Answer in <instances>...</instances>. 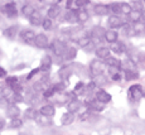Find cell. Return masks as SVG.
Returning <instances> with one entry per match:
<instances>
[{
	"label": "cell",
	"instance_id": "cell-13",
	"mask_svg": "<svg viewBox=\"0 0 145 135\" xmlns=\"http://www.w3.org/2000/svg\"><path fill=\"white\" fill-rule=\"evenodd\" d=\"M81 106H82V104H81V101L77 100V98H73V100H71L68 104H67L68 112H72V114H74L76 111H78Z\"/></svg>",
	"mask_w": 145,
	"mask_h": 135
},
{
	"label": "cell",
	"instance_id": "cell-24",
	"mask_svg": "<svg viewBox=\"0 0 145 135\" xmlns=\"http://www.w3.org/2000/svg\"><path fill=\"white\" fill-rule=\"evenodd\" d=\"M72 73V69L69 66H63L62 68L59 69V72H58V76H59L61 80H67V78L69 77V75Z\"/></svg>",
	"mask_w": 145,
	"mask_h": 135
},
{
	"label": "cell",
	"instance_id": "cell-38",
	"mask_svg": "<svg viewBox=\"0 0 145 135\" xmlns=\"http://www.w3.org/2000/svg\"><path fill=\"white\" fill-rule=\"evenodd\" d=\"M5 83H7L8 86H14L18 83V77H15V76H10V77H7L5 78Z\"/></svg>",
	"mask_w": 145,
	"mask_h": 135
},
{
	"label": "cell",
	"instance_id": "cell-25",
	"mask_svg": "<svg viewBox=\"0 0 145 135\" xmlns=\"http://www.w3.org/2000/svg\"><path fill=\"white\" fill-rule=\"evenodd\" d=\"M88 18H90V15H88V13L86 12V10L83 9H80L77 10V19H78V23H86V22L88 20Z\"/></svg>",
	"mask_w": 145,
	"mask_h": 135
},
{
	"label": "cell",
	"instance_id": "cell-35",
	"mask_svg": "<svg viewBox=\"0 0 145 135\" xmlns=\"http://www.w3.org/2000/svg\"><path fill=\"white\" fill-rule=\"evenodd\" d=\"M110 12L114 14V15H119L121 14V7H120L119 3H112L110 5Z\"/></svg>",
	"mask_w": 145,
	"mask_h": 135
},
{
	"label": "cell",
	"instance_id": "cell-48",
	"mask_svg": "<svg viewBox=\"0 0 145 135\" xmlns=\"http://www.w3.org/2000/svg\"><path fill=\"white\" fill-rule=\"evenodd\" d=\"M134 10H140V12H143V4H141L140 1H136L135 4H134Z\"/></svg>",
	"mask_w": 145,
	"mask_h": 135
},
{
	"label": "cell",
	"instance_id": "cell-51",
	"mask_svg": "<svg viewBox=\"0 0 145 135\" xmlns=\"http://www.w3.org/2000/svg\"><path fill=\"white\" fill-rule=\"evenodd\" d=\"M4 126H5V120L3 119V117H0V130H1Z\"/></svg>",
	"mask_w": 145,
	"mask_h": 135
},
{
	"label": "cell",
	"instance_id": "cell-26",
	"mask_svg": "<svg viewBox=\"0 0 145 135\" xmlns=\"http://www.w3.org/2000/svg\"><path fill=\"white\" fill-rule=\"evenodd\" d=\"M105 64H107L108 67H114V68H121V66H122L121 62L119 60H116V58H114V57H108L107 60H106Z\"/></svg>",
	"mask_w": 145,
	"mask_h": 135
},
{
	"label": "cell",
	"instance_id": "cell-17",
	"mask_svg": "<svg viewBox=\"0 0 145 135\" xmlns=\"http://www.w3.org/2000/svg\"><path fill=\"white\" fill-rule=\"evenodd\" d=\"M61 14V8L58 7V5H53V7H51L48 9V12H47V18H49V19H56V18H58V15Z\"/></svg>",
	"mask_w": 145,
	"mask_h": 135
},
{
	"label": "cell",
	"instance_id": "cell-5",
	"mask_svg": "<svg viewBox=\"0 0 145 135\" xmlns=\"http://www.w3.org/2000/svg\"><path fill=\"white\" fill-rule=\"evenodd\" d=\"M51 49H52V52L54 53L56 56H62V54H65V52H66L67 48H66V46H65V43H63V42L54 41L51 44Z\"/></svg>",
	"mask_w": 145,
	"mask_h": 135
},
{
	"label": "cell",
	"instance_id": "cell-6",
	"mask_svg": "<svg viewBox=\"0 0 145 135\" xmlns=\"http://www.w3.org/2000/svg\"><path fill=\"white\" fill-rule=\"evenodd\" d=\"M35 37H37V34H35L33 30H30V29H25V30H23V32L20 33V39L24 42V43H28V44L33 43Z\"/></svg>",
	"mask_w": 145,
	"mask_h": 135
},
{
	"label": "cell",
	"instance_id": "cell-49",
	"mask_svg": "<svg viewBox=\"0 0 145 135\" xmlns=\"http://www.w3.org/2000/svg\"><path fill=\"white\" fill-rule=\"evenodd\" d=\"M73 0H66V8H67V10H69V9H72V5H73Z\"/></svg>",
	"mask_w": 145,
	"mask_h": 135
},
{
	"label": "cell",
	"instance_id": "cell-4",
	"mask_svg": "<svg viewBox=\"0 0 145 135\" xmlns=\"http://www.w3.org/2000/svg\"><path fill=\"white\" fill-rule=\"evenodd\" d=\"M34 44L40 49H46L49 47V42H48V38H47L46 34L40 33V34H37V37L34 39Z\"/></svg>",
	"mask_w": 145,
	"mask_h": 135
},
{
	"label": "cell",
	"instance_id": "cell-40",
	"mask_svg": "<svg viewBox=\"0 0 145 135\" xmlns=\"http://www.w3.org/2000/svg\"><path fill=\"white\" fill-rule=\"evenodd\" d=\"M52 25H53L52 19L46 18V19L43 20V24H42V27H43V29H44V30H49V29L52 28Z\"/></svg>",
	"mask_w": 145,
	"mask_h": 135
},
{
	"label": "cell",
	"instance_id": "cell-12",
	"mask_svg": "<svg viewBox=\"0 0 145 135\" xmlns=\"http://www.w3.org/2000/svg\"><path fill=\"white\" fill-rule=\"evenodd\" d=\"M54 112H56V109L53 105H51V104L42 106L40 110H39V114L44 115V116H47V117H52L53 115H54Z\"/></svg>",
	"mask_w": 145,
	"mask_h": 135
},
{
	"label": "cell",
	"instance_id": "cell-29",
	"mask_svg": "<svg viewBox=\"0 0 145 135\" xmlns=\"http://www.w3.org/2000/svg\"><path fill=\"white\" fill-rule=\"evenodd\" d=\"M133 30H134V34H139V33L145 32V23H141V22L134 23L133 24Z\"/></svg>",
	"mask_w": 145,
	"mask_h": 135
},
{
	"label": "cell",
	"instance_id": "cell-47",
	"mask_svg": "<svg viewBox=\"0 0 145 135\" xmlns=\"http://www.w3.org/2000/svg\"><path fill=\"white\" fill-rule=\"evenodd\" d=\"M95 87H96V82L92 81V82H90V83H87V85H86V90H87V91H92Z\"/></svg>",
	"mask_w": 145,
	"mask_h": 135
},
{
	"label": "cell",
	"instance_id": "cell-31",
	"mask_svg": "<svg viewBox=\"0 0 145 135\" xmlns=\"http://www.w3.org/2000/svg\"><path fill=\"white\" fill-rule=\"evenodd\" d=\"M91 42H92V39H91L90 35H85V37H81L78 41H77V43L80 44V47L81 48H85L87 44H90Z\"/></svg>",
	"mask_w": 145,
	"mask_h": 135
},
{
	"label": "cell",
	"instance_id": "cell-45",
	"mask_svg": "<svg viewBox=\"0 0 145 135\" xmlns=\"http://www.w3.org/2000/svg\"><path fill=\"white\" fill-rule=\"evenodd\" d=\"M90 111H91V110L88 109V110H86L85 112H82V114L80 115V119H81V120H86L88 116H90Z\"/></svg>",
	"mask_w": 145,
	"mask_h": 135
},
{
	"label": "cell",
	"instance_id": "cell-37",
	"mask_svg": "<svg viewBox=\"0 0 145 135\" xmlns=\"http://www.w3.org/2000/svg\"><path fill=\"white\" fill-rule=\"evenodd\" d=\"M22 125H23V120H20L19 117L12 119V121H10V128L12 129H19L22 128Z\"/></svg>",
	"mask_w": 145,
	"mask_h": 135
},
{
	"label": "cell",
	"instance_id": "cell-10",
	"mask_svg": "<svg viewBox=\"0 0 145 135\" xmlns=\"http://www.w3.org/2000/svg\"><path fill=\"white\" fill-rule=\"evenodd\" d=\"M5 111H7V115L10 119H16V117H19V115H20V109H19L18 105H15V104H10V106Z\"/></svg>",
	"mask_w": 145,
	"mask_h": 135
},
{
	"label": "cell",
	"instance_id": "cell-44",
	"mask_svg": "<svg viewBox=\"0 0 145 135\" xmlns=\"http://www.w3.org/2000/svg\"><path fill=\"white\" fill-rule=\"evenodd\" d=\"M83 50H86V52H91V50H95V43H93V41L91 42L90 44H87V46L83 48Z\"/></svg>",
	"mask_w": 145,
	"mask_h": 135
},
{
	"label": "cell",
	"instance_id": "cell-28",
	"mask_svg": "<svg viewBox=\"0 0 145 135\" xmlns=\"http://www.w3.org/2000/svg\"><path fill=\"white\" fill-rule=\"evenodd\" d=\"M125 80L126 81H133V80H136L139 77L138 72L135 69H125Z\"/></svg>",
	"mask_w": 145,
	"mask_h": 135
},
{
	"label": "cell",
	"instance_id": "cell-7",
	"mask_svg": "<svg viewBox=\"0 0 145 135\" xmlns=\"http://www.w3.org/2000/svg\"><path fill=\"white\" fill-rule=\"evenodd\" d=\"M93 13L96 15H107V14H110V5L96 4L93 7Z\"/></svg>",
	"mask_w": 145,
	"mask_h": 135
},
{
	"label": "cell",
	"instance_id": "cell-56",
	"mask_svg": "<svg viewBox=\"0 0 145 135\" xmlns=\"http://www.w3.org/2000/svg\"><path fill=\"white\" fill-rule=\"evenodd\" d=\"M144 1H145V0H144Z\"/></svg>",
	"mask_w": 145,
	"mask_h": 135
},
{
	"label": "cell",
	"instance_id": "cell-27",
	"mask_svg": "<svg viewBox=\"0 0 145 135\" xmlns=\"http://www.w3.org/2000/svg\"><path fill=\"white\" fill-rule=\"evenodd\" d=\"M88 109L90 110H95V111H102L104 110V106L101 105V102L97 100H92L88 102Z\"/></svg>",
	"mask_w": 145,
	"mask_h": 135
},
{
	"label": "cell",
	"instance_id": "cell-22",
	"mask_svg": "<svg viewBox=\"0 0 145 135\" xmlns=\"http://www.w3.org/2000/svg\"><path fill=\"white\" fill-rule=\"evenodd\" d=\"M118 38H119V33L115 32V30H107L105 34V39L108 43H115V42H118Z\"/></svg>",
	"mask_w": 145,
	"mask_h": 135
},
{
	"label": "cell",
	"instance_id": "cell-36",
	"mask_svg": "<svg viewBox=\"0 0 145 135\" xmlns=\"http://www.w3.org/2000/svg\"><path fill=\"white\" fill-rule=\"evenodd\" d=\"M10 101H9V98L8 97H4V96H0V109L1 110H7L8 107L10 106Z\"/></svg>",
	"mask_w": 145,
	"mask_h": 135
},
{
	"label": "cell",
	"instance_id": "cell-9",
	"mask_svg": "<svg viewBox=\"0 0 145 135\" xmlns=\"http://www.w3.org/2000/svg\"><path fill=\"white\" fill-rule=\"evenodd\" d=\"M96 100L100 101L101 104H107L111 101V95L108 92H106L105 90H99L96 92Z\"/></svg>",
	"mask_w": 145,
	"mask_h": 135
},
{
	"label": "cell",
	"instance_id": "cell-1",
	"mask_svg": "<svg viewBox=\"0 0 145 135\" xmlns=\"http://www.w3.org/2000/svg\"><path fill=\"white\" fill-rule=\"evenodd\" d=\"M127 95H129V98L133 101V102H138L141 97H143L144 92L143 88H141L140 85H133L127 91Z\"/></svg>",
	"mask_w": 145,
	"mask_h": 135
},
{
	"label": "cell",
	"instance_id": "cell-54",
	"mask_svg": "<svg viewBox=\"0 0 145 135\" xmlns=\"http://www.w3.org/2000/svg\"><path fill=\"white\" fill-rule=\"evenodd\" d=\"M57 1H62V0H57Z\"/></svg>",
	"mask_w": 145,
	"mask_h": 135
},
{
	"label": "cell",
	"instance_id": "cell-21",
	"mask_svg": "<svg viewBox=\"0 0 145 135\" xmlns=\"http://www.w3.org/2000/svg\"><path fill=\"white\" fill-rule=\"evenodd\" d=\"M111 50L114 53H124L126 50V47L122 42H115V43H111Z\"/></svg>",
	"mask_w": 145,
	"mask_h": 135
},
{
	"label": "cell",
	"instance_id": "cell-33",
	"mask_svg": "<svg viewBox=\"0 0 145 135\" xmlns=\"http://www.w3.org/2000/svg\"><path fill=\"white\" fill-rule=\"evenodd\" d=\"M106 32H107V30H105L102 27H95L93 29H92V35H95V37H99V38H101L102 35H104V37H105Z\"/></svg>",
	"mask_w": 145,
	"mask_h": 135
},
{
	"label": "cell",
	"instance_id": "cell-11",
	"mask_svg": "<svg viewBox=\"0 0 145 135\" xmlns=\"http://www.w3.org/2000/svg\"><path fill=\"white\" fill-rule=\"evenodd\" d=\"M51 66H52V58L51 56H44L40 61V71L42 72H48L51 69Z\"/></svg>",
	"mask_w": 145,
	"mask_h": 135
},
{
	"label": "cell",
	"instance_id": "cell-3",
	"mask_svg": "<svg viewBox=\"0 0 145 135\" xmlns=\"http://www.w3.org/2000/svg\"><path fill=\"white\" fill-rule=\"evenodd\" d=\"M104 68H105V63H102L100 60H93L90 64V71H91V73H92V76H95V77H97V76L101 75L102 71H104Z\"/></svg>",
	"mask_w": 145,
	"mask_h": 135
},
{
	"label": "cell",
	"instance_id": "cell-2",
	"mask_svg": "<svg viewBox=\"0 0 145 135\" xmlns=\"http://www.w3.org/2000/svg\"><path fill=\"white\" fill-rule=\"evenodd\" d=\"M0 12L4 13L5 15L10 19H14L18 16V9H16L15 3H8V4L3 5V7L0 8Z\"/></svg>",
	"mask_w": 145,
	"mask_h": 135
},
{
	"label": "cell",
	"instance_id": "cell-23",
	"mask_svg": "<svg viewBox=\"0 0 145 135\" xmlns=\"http://www.w3.org/2000/svg\"><path fill=\"white\" fill-rule=\"evenodd\" d=\"M77 56V49L74 47H68L65 52V60L67 61H73Z\"/></svg>",
	"mask_w": 145,
	"mask_h": 135
},
{
	"label": "cell",
	"instance_id": "cell-16",
	"mask_svg": "<svg viewBox=\"0 0 145 135\" xmlns=\"http://www.w3.org/2000/svg\"><path fill=\"white\" fill-rule=\"evenodd\" d=\"M65 18H66V20L68 22V23H71V24L78 23V19H77V10H73V9L67 10Z\"/></svg>",
	"mask_w": 145,
	"mask_h": 135
},
{
	"label": "cell",
	"instance_id": "cell-19",
	"mask_svg": "<svg viewBox=\"0 0 145 135\" xmlns=\"http://www.w3.org/2000/svg\"><path fill=\"white\" fill-rule=\"evenodd\" d=\"M73 121H74V115L72 114V112H66V114H63L62 117H61V124L65 126L71 125Z\"/></svg>",
	"mask_w": 145,
	"mask_h": 135
},
{
	"label": "cell",
	"instance_id": "cell-52",
	"mask_svg": "<svg viewBox=\"0 0 145 135\" xmlns=\"http://www.w3.org/2000/svg\"><path fill=\"white\" fill-rule=\"evenodd\" d=\"M20 135H29V134H27V133H23V134H20Z\"/></svg>",
	"mask_w": 145,
	"mask_h": 135
},
{
	"label": "cell",
	"instance_id": "cell-20",
	"mask_svg": "<svg viewBox=\"0 0 145 135\" xmlns=\"http://www.w3.org/2000/svg\"><path fill=\"white\" fill-rule=\"evenodd\" d=\"M129 20L131 22V23H138V22L141 20V18H143V12H140V10H134L129 14Z\"/></svg>",
	"mask_w": 145,
	"mask_h": 135
},
{
	"label": "cell",
	"instance_id": "cell-53",
	"mask_svg": "<svg viewBox=\"0 0 145 135\" xmlns=\"http://www.w3.org/2000/svg\"><path fill=\"white\" fill-rule=\"evenodd\" d=\"M143 18H144V19H145V12H144V13H143Z\"/></svg>",
	"mask_w": 145,
	"mask_h": 135
},
{
	"label": "cell",
	"instance_id": "cell-41",
	"mask_svg": "<svg viewBox=\"0 0 145 135\" xmlns=\"http://www.w3.org/2000/svg\"><path fill=\"white\" fill-rule=\"evenodd\" d=\"M86 88V85L83 82H78L74 87V92H77V94H81V92H83Z\"/></svg>",
	"mask_w": 145,
	"mask_h": 135
},
{
	"label": "cell",
	"instance_id": "cell-39",
	"mask_svg": "<svg viewBox=\"0 0 145 135\" xmlns=\"http://www.w3.org/2000/svg\"><path fill=\"white\" fill-rule=\"evenodd\" d=\"M54 94H57V92H56V90H54V87H53V85H52L51 87H48V88H47L46 91L43 92V95H44V97H46V98L52 97Z\"/></svg>",
	"mask_w": 145,
	"mask_h": 135
},
{
	"label": "cell",
	"instance_id": "cell-14",
	"mask_svg": "<svg viewBox=\"0 0 145 135\" xmlns=\"http://www.w3.org/2000/svg\"><path fill=\"white\" fill-rule=\"evenodd\" d=\"M43 20H44L43 16H42V14L38 12V10H35V12L29 16V22L33 25H40V24H43Z\"/></svg>",
	"mask_w": 145,
	"mask_h": 135
},
{
	"label": "cell",
	"instance_id": "cell-30",
	"mask_svg": "<svg viewBox=\"0 0 145 135\" xmlns=\"http://www.w3.org/2000/svg\"><path fill=\"white\" fill-rule=\"evenodd\" d=\"M34 12H35V9L30 4H25L23 8H22V14H23V15H25V16H28V18H29V16L32 15Z\"/></svg>",
	"mask_w": 145,
	"mask_h": 135
},
{
	"label": "cell",
	"instance_id": "cell-34",
	"mask_svg": "<svg viewBox=\"0 0 145 135\" xmlns=\"http://www.w3.org/2000/svg\"><path fill=\"white\" fill-rule=\"evenodd\" d=\"M120 7H121V14L129 15V14L133 12V7L130 4H127V3H121V4H120Z\"/></svg>",
	"mask_w": 145,
	"mask_h": 135
},
{
	"label": "cell",
	"instance_id": "cell-43",
	"mask_svg": "<svg viewBox=\"0 0 145 135\" xmlns=\"http://www.w3.org/2000/svg\"><path fill=\"white\" fill-rule=\"evenodd\" d=\"M12 88H13V92H14V94H19V95H20V92L23 91V87L19 85V83H16V85L12 86Z\"/></svg>",
	"mask_w": 145,
	"mask_h": 135
},
{
	"label": "cell",
	"instance_id": "cell-42",
	"mask_svg": "<svg viewBox=\"0 0 145 135\" xmlns=\"http://www.w3.org/2000/svg\"><path fill=\"white\" fill-rule=\"evenodd\" d=\"M74 4H76L78 8L82 9L83 7H86L87 4H90V0H76V1H74Z\"/></svg>",
	"mask_w": 145,
	"mask_h": 135
},
{
	"label": "cell",
	"instance_id": "cell-50",
	"mask_svg": "<svg viewBox=\"0 0 145 135\" xmlns=\"http://www.w3.org/2000/svg\"><path fill=\"white\" fill-rule=\"evenodd\" d=\"M5 76H7V71H5L4 68H1V67H0V78H4Z\"/></svg>",
	"mask_w": 145,
	"mask_h": 135
},
{
	"label": "cell",
	"instance_id": "cell-46",
	"mask_svg": "<svg viewBox=\"0 0 145 135\" xmlns=\"http://www.w3.org/2000/svg\"><path fill=\"white\" fill-rule=\"evenodd\" d=\"M39 71H40V68H34L29 75L27 76V80H30V78H33L35 76V73H37V72H39Z\"/></svg>",
	"mask_w": 145,
	"mask_h": 135
},
{
	"label": "cell",
	"instance_id": "cell-8",
	"mask_svg": "<svg viewBox=\"0 0 145 135\" xmlns=\"http://www.w3.org/2000/svg\"><path fill=\"white\" fill-rule=\"evenodd\" d=\"M107 23H108V25H110V28H112V29L121 28L122 25H124V22H122V19L120 18L119 15H111L110 18H108Z\"/></svg>",
	"mask_w": 145,
	"mask_h": 135
},
{
	"label": "cell",
	"instance_id": "cell-55",
	"mask_svg": "<svg viewBox=\"0 0 145 135\" xmlns=\"http://www.w3.org/2000/svg\"><path fill=\"white\" fill-rule=\"evenodd\" d=\"M0 54H1V52H0Z\"/></svg>",
	"mask_w": 145,
	"mask_h": 135
},
{
	"label": "cell",
	"instance_id": "cell-32",
	"mask_svg": "<svg viewBox=\"0 0 145 135\" xmlns=\"http://www.w3.org/2000/svg\"><path fill=\"white\" fill-rule=\"evenodd\" d=\"M24 114H25V117H27V119H30V120H35V119H37V116H38V112L35 111L33 107L27 109Z\"/></svg>",
	"mask_w": 145,
	"mask_h": 135
},
{
	"label": "cell",
	"instance_id": "cell-15",
	"mask_svg": "<svg viewBox=\"0 0 145 135\" xmlns=\"http://www.w3.org/2000/svg\"><path fill=\"white\" fill-rule=\"evenodd\" d=\"M95 53H96L99 60H107L110 57V49L106 48V47H100L95 50Z\"/></svg>",
	"mask_w": 145,
	"mask_h": 135
},
{
	"label": "cell",
	"instance_id": "cell-18",
	"mask_svg": "<svg viewBox=\"0 0 145 135\" xmlns=\"http://www.w3.org/2000/svg\"><path fill=\"white\" fill-rule=\"evenodd\" d=\"M3 34H4V37H7V38H9V39H14V38H15V35L18 34V27L13 25V27L7 28V29H4Z\"/></svg>",
	"mask_w": 145,
	"mask_h": 135
}]
</instances>
